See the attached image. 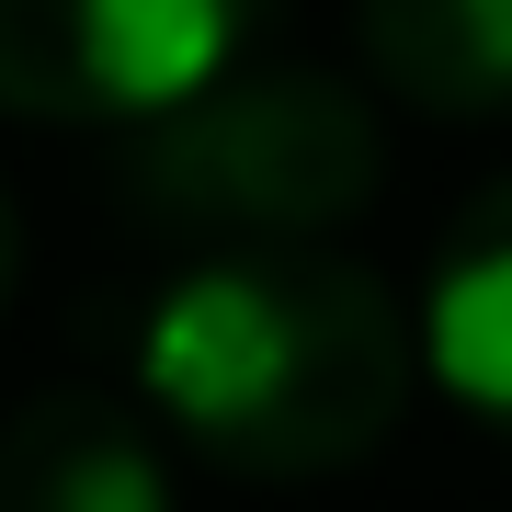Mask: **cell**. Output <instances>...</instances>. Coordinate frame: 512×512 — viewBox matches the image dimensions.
<instances>
[{
	"label": "cell",
	"instance_id": "6da1fadb",
	"mask_svg": "<svg viewBox=\"0 0 512 512\" xmlns=\"http://www.w3.org/2000/svg\"><path fill=\"white\" fill-rule=\"evenodd\" d=\"M421 319L365 262L285 239V251H205L137 319V399L228 478H330L410 410Z\"/></svg>",
	"mask_w": 512,
	"mask_h": 512
},
{
	"label": "cell",
	"instance_id": "7a4b0ae2",
	"mask_svg": "<svg viewBox=\"0 0 512 512\" xmlns=\"http://www.w3.org/2000/svg\"><path fill=\"white\" fill-rule=\"evenodd\" d=\"M387 183L376 114L342 69H285L251 57L239 80L194 92L183 114L126 137L114 194L148 228L205 239V251H285V239H330L342 217H365Z\"/></svg>",
	"mask_w": 512,
	"mask_h": 512
},
{
	"label": "cell",
	"instance_id": "3957f363",
	"mask_svg": "<svg viewBox=\"0 0 512 512\" xmlns=\"http://www.w3.org/2000/svg\"><path fill=\"white\" fill-rule=\"evenodd\" d=\"M274 0H0V103L35 126H160L262 57Z\"/></svg>",
	"mask_w": 512,
	"mask_h": 512
},
{
	"label": "cell",
	"instance_id": "277c9868",
	"mask_svg": "<svg viewBox=\"0 0 512 512\" xmlns=\"http://www.w3.org/2000/svg\"><path fill=\"white\" fill-rule=\"evenodd\" d=\"M421 365L467 421L512 444V171L444 228L433 285H421Z\"/></svg>",
	"mask_w": 512,
	"mask_h": 512
},
{
	"label": "cell",
	"instance_id": "5b68a950",
	"mask_svg": "<svg viewBox=\"0 0 512 512\" xmlns=\"http://www.w3.org/2000/svg\"><path fill=\"white\" fill-rule=\"evenodd\" d=\"M0 512H171V467H160V444H148V421L126 399L46 387L12 421Z\"/></svg>",
	"mask_w": 512,
	"mask_h": 512
},
{
	"label": "cell",
	"instance_id": "8992f818",
	"mask_svg": "<svg viewBox=\"0 0 512 512\" xmlns=\"http://www.w3.org/2000/svg\"><path fill=\"white\" fill-rule=\"evenodd\" d=\"M365 69L410 114L501 126L512 114V0H353Z\"/></svg>",
	"mask_w": 512,
	"mask_h": 512
}]
</instances>
